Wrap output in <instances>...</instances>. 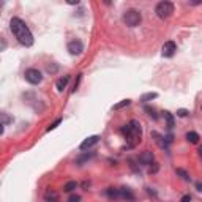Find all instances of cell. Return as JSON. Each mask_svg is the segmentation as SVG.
I'll list each match as a JSON object with an SVG mask.
<instances>
[{
  "label": "cell",
  "instance_id": "obj_8",
  "mask_svg": "<svg viewBox=\"0 0 202 202\" xmlns=\"http://www.w3.org/2000/svg\"><path fill=\"white\" fill-rule=\"evenodd\" d=\"M98 141H99V136L98 134H95V136H90V137H87L81 145H79V148L84 152V150H89L90 147H93L95 144H98Z\"/></svg>",
  "mask_w": 202,
  "mask_h": 202
},
{
  "label": "cell",
  "instance_id": "obj_18",
  "mask_svg": "<svg viewBox=\"0 0 202 202\" xmlns=\"http://www.w3.org/2000/svg\"><path fill=\"white\" fill-rule=\"evenodd\" d=\"M106 194L111 197V199H117L120 196V190H115V188H108L106 190Z\"/></svg>",
  "mask_w": 202,
  "mask_h": 202
},
{
  "label": "cell",
  "instance_id": "obj_9",
  "mask_svg": "<svg viewBox=\"0 0 202 202\" xmlns=\"http://www.w3.org/2000/svg\"><path fill=\"white\" fill-rule=\"evenodd\" d=\"M139 163H141V164H144V166L152 164V163H153V153H152L150 150L142 152V153L139 155Z\"/></svg>",
  "mask_w": 202,
  "mask_h": 202
},
{
  "label": "cell",
  "instance_id": "obj_23",
  "mask_svg": "<svg viewBox=\"0 0 202 202\" xmlns=\"http://www.w3.org/2000/svg\"><path fill=\"white\" fill-rule=\"evenodd\" d=\"M188 114H190L188 109H179V111H177V115H179V117H186Z\"/></svg>",
  "mask_w": 202,
  "mask_h": 202
},
{
  "label": "cell",
  "instance_id": "obj_25",
  "mask_svg": "<svg viewBox=\"0 0 202 202\" xmlns=\"http://www.w3.org/2000/svg\"><path fill=\"white\" fill-rule=\"evenodd\" d=\"M182 202H191V196H190V194H185V196L182 197Z\"/></svg>",
  "mask_w": 202,
  "mask_h": 202
},
{
  "label": "cell",
  "instance_id": "obj_13",
  "mask_svg": "<svg viewBox=\"0 0 202 202\" xmlns=\"http://www.w3.org/2000/svg\"><path fill=\"white\" fill-rule=\"evenodd\" d=\"M68 81H70V76H63V78H60V79L57 81V90H59V92H63V89L66 87Z\"/></svg>",
  "mask_w": 202,
  "mask_h": 202
},
{
  "label": "cell",
  "instance_id": "obj_11",
  "mask_svg": "<svg viewBox=\"0 0 202 202\" xmlns=\"http://www.w3.org/2000/svg\"><path fill=\"white\" fill-rule=\"evenodd\" d=\"M163 117H164V120H166V123H167V128L172 130V128H174V123H175L174 115H172L169 111H163Z\"/></svg>",
  "mask_w": 202,
  "mask_h": 202
},
{
  "label": "cell",
  "instance_id": "obj_19",
  "mask_svg": "<svg viewBox=\"0 0 202 202\" xmlns=\"http://www.w3.org/2000/svg\"><path fill=\"white\" fill-rule=\"evenodd\" d=\"M76 188H78V183H76V182H68V183L65 185L63 191H66V193H71V191H74Z\"/></svg>",
  "mask_w": 202,
  "mask_h": 202
},
{
  "label": "cell",
  "instance_id": "obj_3",
  "mask_svg": "<svg viewBox=\"0 0 202 202\" xmlns=\"http://www.w3.org/2000/svg\"><path fill=\"white\" fill-rule=\"evenodd\" d=\"M142 21V14L137 10H126L123 14V22L128 25V27H136Z\"/></svg>",
  "mask_w": 202,
  "mask_h": 202
},
{
  "label": "cell",
  "instance_id": "obj_17",
  "mask_svg": "<svg viewBox=\"0 0 202 202\" xmlns=\"http://www.w3.org/2000/svg\"><path fill=\"white\" fill-rule=\"evenodd\" d=\"M131 104V99H122L120 103H117V104H114V111H118V109H123V108H126V106H130Z\"/></svg>",
  "mask_w": 202,
  "mask_h": 202
},
{
  "label": "cell",
  "instance_id": "obj_16",
  "mask_svg": "<svg viewBox=\"0 0 202 202\" xmlns=\"http://www.w3.org/2000/svg\"><path fill=\"white\" fill-rule=\"evenodd\" d=\"M186 141L190 144H197L199 142V134L194 133V131H190V133H186Z\"/></svg>",
  "mask_w": 202,
  "mask_h": 202
},
{
  "label": "cell",
  "instance_id": "obj_24",
  "mask_svg": "<svg viewBox=\"0 0 202 202\" xmlns=\"http://www.w3.org/2000/svg\"><path fill=\"white\" fill-rule=\"evenodd\" d=\"M79 200H81V196H78V194H73L68 199V202H79Z\"/></svg>",
  "mask_w": 202,
  "mask_h": 202
},
{
  "label": "cell",
  "instance_id": "obj_15",
  "mask_svg": "<svg viewBox=\"0 0 202 202\" xmlns=\"http://www.w3.org/2000/svg\"><path fill=\"white\" fill-rule=\"evenodd\" d=\"M156 98H158V93H155V92H148V93H145V95L141 96V101H142V103H147V101L156 99Z\"/></svg>",
  "mask_w": 202,
  "mask_h": 202
},
{
  "label": "cell",
  "instance_id": "obj_27",
  "mask_svg": "<svg viewBox=\"0 0 202 202\" xmlns=\"http://www.w3.org/2000/svg\"><path fill=\"white\" fill-rule=\"evenodd\" d=\"M156 171H158V164L155 163V166H153V167H150V172H156Z\"/></svg>",
  "mask_w": 202,
  "mask_h": 202
},
{
  "label": "cell",
  "instance_id": "obj_21",
  "mask_svg": "<svg viewBox=\"0 0 202 202\" xmlns=\"http://www.w3.org/2000/svg\"><path fill=\"white\" fill-rule=\"evenodd\" d=\"M177 174H179V175L182 177L183 180H190V175H188V174H186L183 169H177Z\"/></svg>",
  "mask_w": 202,
  "mask_h": 202
},
{
  "label": "cell",
  "instance_id": "obj_7",
  "mask_svg": "<svg viewBox=\"0 0 202 202\" xmlns=\"http://www.w3.org/2000/svg\"><path fill=\"white\" fill-rule=\"evenodd\" d=\"M175 50H177V46L174 41H166L163 44V49H161V54L163 57H172L175 54Z\"/></svg>",
  "mask_w": 202,
  "mask_h": 202
},
{
  "label": "cell",
  "instance_id": "obj_22",
  "mask_svg": "<svg viewBox=\"0 0 202 202\" xmlns=\"http://www.w3.org/2000/svg\"><path fill=\"white\" fill-rule=\"evenodd\" d=\"M145 112H148V115H150V117H153V120H156V118H158V115L155 114V109H152V108H148V106H147V108H145Z\"/></svg>",
  "mask_w": 202,
  "mask_h": 202
},
{
  "label": "cell",
  "instance_id": "obj_4",
  "mask_svg": "<svg viewBox=\"0 0 202 202\" xmlns=\"http://www.w3.org/2000/svg\"><path fill=\"white\" fill-rule=\"evenodd\" d=\"M155 13H156L158 17L167 19V17L174 13V5H172L171 2H160V3L156 5V8H155Z\"/></svg>",
  "mask_w": 202,
  "mask_h": 202
},
{
  "label": "cell",
  "instance_id": "obj_1",
  "mask_svg": "<svg viewBox=\"0 0 202 202\" xmlns=\"http://www.w3.org/2000/svg\"><path fill=\"white\" fill-rule=\"evenodd\" d=\"M10 29L22 46L30 47L33 44V35H32L30 29L27 27V24H25L21 17H13L10 21Z\"/></svg>",
  "mask_w": 202,
  "mask_h": 202
},
{
  "label": "cell",
  "instance_id": "obj_10",
  "mask_svg": "<svg viewBox=\"0 0 202 202\" xmlns=\"http://www.w3.org/2000/svg\"><path fill=\"white\" fill-rule=\"evenodd\" d=\"M152 137L155 139V142H156L161 148H167V142H166V139H164L161 134H158L156 131H152Z\"/></svg>",
  "mask_w": 202,
  "mask_h": 202
},
{
  "label": "cell",
  "instance_id": "obj_6",
  "mask_svg": "<svg viewBox=\"0 0 202 202\" xmlns=\"http://www.w3.org/2000/svg\"><path fill=\"white\" fill-rule=\"evenodd\" d=\"M68 50H70V54L71 55H79L82 50H84V44L82 41L79 40H74V41H70L68 43Z\"/></svg>",
  "mask_w": 202,
  "mask_h": 202
},
{
  "label": "cell",
  "instance_id": "obj_28",
  "mask_svg": "<svg viewBox=\"0 0 202 202\" xmlns=\"http://www.w3.org/2000/svg\"><path fill=\"white\" fill-rule=\"evenodd\" d=\"M196 188H197V191H202V183H200V182L196 183Z\"/></svg>",
  "mask_w": 202,
  "mask_h": 202
},
{
  "label": "cell",
  "instance_id": "obj_30",
  "mask_svg": "<svg viewBox=\"0 0 202 202\" xmlns=\"http://www.w3.org/2000/svg\"><path fill=\"white\" fill-rule=\"evenodd\" d=\"M199 155H200V156H202V145H200V147H199Z\"/></svg>",
  "mask_w": 202,
  "mask_h": 202
},
{
  "label": "cell",
  "instance_id": "obj_12",
  "mask_svg": "<svg viewBox=\"0 0 202 202\" xmlns=\"http://www.w3.org/2000/svg\"><path fill=\"white\" fill-rule=\"evenodd\" d=\"M120 196H122L123 199H126V200H130V202L134 200V194H133V191H131L130 188H122V190H120Z\"/></svg>",
  "mask_w": 202,
  "mask_h": 202
},
{
  "label": "cell",
  "instance_id": "obj_26",
  "mask_svg": "<svg viewBox=\"0 0 202 202\" xmlns=\"http://www.w3.org/2000/svg\"><path fill=\"white\" fill-rule=\"evenodd\" d=\"M2 120H3V125H7V123L10 122V118H8V115H7V114H2Z\"/></svg>",
  "mask_w": 202,
  "mask_h": 202
},
{
  "label": "cell",
  "instance_id": "obj_5",
  "mask_svg": "<svg viewBox=\"0 0 202 202\" xmlns=\"http://www.w3.org/2000/svg\"><path fill=\"white\" fill-rule=\"evenodd\" d=\"M24 76H25V81L30 82V84H33V85H36V84H40V82L43 81V74H41V71L36 70V68H29L27 71L24 73Z\"/></svg>",
  "mask_w": 202,
  "mask_h": 202
},
{
  "label": "cell",
  "instance_id": "obj_2",
  "mask_svg": "<svg viewBox=\"0 0 202 202\" xmlns=\"http://www.w3.org/2000/svg\"><path fill=\"white\" fill-rule=\"evenodd\" d=\"M122 134L125 136L126 142H128V147H134L141 142V137H142V128H141V123L137 120H131L128 125H125L120 128Z\"/></svg>",
  "mask_w": 202,
  "mask_h": 202
},
{
  "label": "cell",
  "instance_id": "obj_20",
  "mask_svg": "<svg viewBox=\"0 0 202 202\" xmlns=\"http://www.w3.org/2000/svg\"><path fill=\"white\" fill-rule=\"evenodd\" d=\"M60 123H62V118H57L54 123H50V125L47 126V131H52V130H55V128H57V126H59Z\"/></svg>",
  "mask_w": 202,
  "mask_h": 202
},
{
  "label": "cell",
  "instance_id": "obj_14",
  "mask_svg": "<svg viewBox=\"0 0 202 202\" xmlns=\"http://www.w3.org/2000/svg\"><path fill=\"white\" fill-rule=\"evenodd\" d=\"M95 156V153H84V155H81L78 160H76V164H78V166H82L85 161H89L90 158H93Z\"/></svg>",
  "mask_w": 202,
  "mask_h": 202
},
{
  "label": "cell",
  "instance_id": "obj_29",
  "mask_svg": "<svg viewBox=\"0 0 202 202\" xmlns=\"http://www.w3.org/2000/svg\"><path fill=\"white\" fill-rule=\"evenodd\" d=\"M47 202H59V199L57 197H54V199H46Z\"/></svg>",
  "mask_w": 202,
  "mask_h": 202
}]
</instances>
